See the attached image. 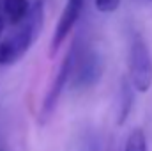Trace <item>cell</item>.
<instances>
[{
  "label": "cell",
  "instance_id": "1",
  "mask_svg": "<svg viewBox=\"0 0 152 151\" xmlns=\"http://www.w3.org/2000/svg\"><path fill=\"white\" fill-rule=\"evenodd\" d=\"M44 21V2L32 0V9L27 20L14 27V30L0 39V66H11L16 64L36 43L41 27Z\"/></svg>",
  "mask_w": 152,
  "mask_h": 151
},
{
  "label": "cell",
  "instance_id": "2",
  "mask_svg": "<svg viewBox=\"0 0 152 151\" xmlns=\"http://www.w3.org/2000/svg\"><path fill=\"white\" fill-rule=\"evenodd\" d=\"M73 44H75V66L69 84L73 89L94 87L103 76L104 70L103 55L92 43L83 41L81 38H76Z\"/></svg>",
  "mask_w": 152,
  "mask_h": 151
},
{
  "label": "cell",
  "instance_id": "3",
  "mask_svg": "<svg viewBox=\"0 0 152 151\" xmlns=\"http://www.w3.org/2000/svg\"><path fill=\"white\" fill-rule=\"evenodd\" d=\"M129 82L138 93H147L152 85V55L140 34L129 43Z\"/></svg>",
  "mask_w": 152,
  "mask_h": 151
},
{
  "label": "cell",
  "instance_id": "4",
  "mask_svg": "<svg viewBox=\"0 0 152 151\" xmlns=\"http://www.w3.org/2000/svg\"><path fill=\"white\" fill-rule=\"evenodd\" d=\"M73 66H75V44L71 43L69 50L66 52L60 66H58V71L53 78L46 96H44V101H42V107H41V117L42 119H48L51 114L55 112L57 109V103L64 93V89L69 85L71 82V75H73Z\"/></svg>",
  "mask_w": 152,
  "mask_h": 151
},
{
  "label": "cell",
  "instance_id": "5",
  "mask_svg": "<svg viewBox=\"0 0 152 151\" xmlns=\"http://www.w3.org/2000/svg\"><path fill=\"white\" fill-rule=\"evenodd\" d=\"M85 2L87 0H66V5L60 13V18L55 25L51 43H50V53L51 55H55V52H58V48L64 44V41L73 32L75 25L78 23V20L85 9Z\"/></svg>",
  "mask_w": 152,
  "mask_h": 151
},
{
  "label": "cell",
  "instance_id": "6",
  "mask_svg": "<svg viewBox=\"0 0 152 151\" xmlns=\"http://www.w3.org/2000/svg\"><path fill=\"white\" fill-rule=\"evenodd\" d=\"M32 0H2V11L5 16V23L18 27L30 14Z\"/></svg>",
  "mask_w": 152,
  "mask_h": 151
},
{
  "label": "cell",
  "instance_id": "7",
  "mask_svg": "<svg viewBox=\"0 0 152 151\" xmlns=\"http://www.w3.org/2000/svg\"><path fill=\"white\" fill-rule=\"evenodd\" d=\"M120 103H118V123L122 124L133 109V101H134V87L131 85L129 78H124L120 84Z\"/></svg>",
  "mask_w": 152,
  "mask_h": 151
},
{
  "label": "cell",
  "instance_id": "8",
  "mask_svg": "<svg viewBox=\"0 0 152 151\" xmlns=\"http://www.w3.org/2000/svg\"><path fill=\"white\" fill-rule=\"evenodd\" d=\"M122 151H147V139H145L143 130H140V128L133 130L129 133Z\"/></svg>",
  "mask_w": 152,
  "mask_h": 151
},
{
  "label": "cell",
  "instance_id": "9",
  "mask_svg": "<svg viewBox=\"0 0 152 151\" xmlns=\"http://www.w3.org/2000/svg\"><path fill=\"white\" fill-rule=\"evenodd\" d=\"M120 0H96V7L99 13H113L118 9Z\"/></svg>",
  "mask_w": 152,
  "mask_h": 151
},
{
  "label": "cell",
  "instance_id": "10",
  "mask_svg": "<svg viewBox=\"0 0 152 151\" xmlns=\"http://www.w3.org/2000/svg\"><path fill=\"white\" fill-rule=\"evenodd\" d=\"M4 29H5V16H4V11H2V0H0V38L4 34Z\"/></svg>",
  "mask_w": 152,
  "mask_h": 151
},
{
  "label": "cell",
  "instance_id": "11",
  "mask_svg": "<svg viewBox=\"0 0 152 151\" xmlns=\"http://www.w3.org/2000/svg\"><path fill=\"white\" fill-rule=\"evenodd\" d=\"M149 2H152V0H149Z\"/></svg>",
  "mask_w": 152,
  "mask_h": 151
},
{
  "label": "cell",
  "instance_id": "12",
  "mask_svg": "<svg viewBox=\"0 0 152 151\" xmlns=\"http://www.w3.org/2000/svg\"><path fill=\"white\" fill-rule=\"evenodd\" d=\"M0 151H4V150H0Z\"/></svg>",
  "mask_w": 152,
  "mask_h": 151
}]
</instances>
